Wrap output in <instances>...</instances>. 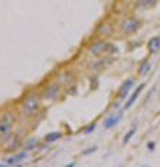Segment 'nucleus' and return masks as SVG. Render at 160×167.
<instances>
[{
  "label": "nucleus",
  "mask_w": 160,
  "mask_h": 167,
  "mask_svg": "<svg viewBox=\"0 0 160 167\" xmlns=\"http://www.w3.org/2000/svg\"><path fill=\"white\" fill-rule=\"evenodd\" d=\"M39 106H40V97L33 93V95H29L22 102V111L26 116H33L39 110Z\"/></svg>",
  "instance_id": "nucleus-1"
},
{
  "label": "nucleus",
  "mask_w": 160,
  "mask_h": 167,
  "mask_svg": "<svg viewBox=\"0 0 160 167\" xmlns=\"http://www.w3.org/2000/svg\"><path fill=\"white\" fill-rule=\"evenodd\" d=\"M28 159V150H21V152H18V153H15L14 156H10V157H7V159H4V163H0V167L3 166H19L21 163L24 160H26Z\"/></svg>",
  "instance_id": "nucleus-2"
},
{
  "label": "nucleus",
  "mask_w": 160,
  "mask_h": 167,
  "mask_svg": "<svg viewBox=\"0 0 160 167\" xmlns=\"http://www.w3.org/2000/svg\"><path fill=\"white\" fill-rule=\"evenodd\" d=\"M139 21L136 18H127L125 21H122L121 24V31L124 33H127V35H132L138 31V28H139Z\"/></svg>",
  "instance_id": "nucleus-3"
},
{
  "label": "nucleus",
  "mask_w": 160,
  "mask_h": 167,
  "mask_svg": "<svg viewBox=\"0 0 160 167\" xmlns=\"http://www.w3.org/2000/svg\"><path fill=\"white\" fill-rule=\"evenodd\" d=\"M109 46L110 45L106 40H96V42H93V43L89 46L88 50H89V53L93 54V56H100L102 53H104V51L107 50Z\"/></svg>",
  "instance_id": "nucleus-4"
},
{
  "label": "nucleus",
  "mask_w": 160,
  "mask_h": 167,
  "mask_svg": "<svg viewBox=\"0 0 160 167\" xmlns=\"http://www.w3.org/2000/svg\"><path fill=\"white\" fill-rule=\"evenodd\" d=\"M14 125V120L13 118H8V116L3 117L0 120V136H7L10 135L11 129H13Z\"/></svg>",
  "instance_id": "nucleus-5"
},
{
  "label": "nucleus",
  "mask_w": 160,
  "mask_h": 167,
  "mask_svg": "<svg viewBox=\"0 0 160 167\" xmlns=\"http://www.w3.org/2000/svg\"><path fill=\"white\" fill-rule=\"evenodd\" d=\"M58 93H60V85L58 84H50L43 92V99L45 100H53V99L57 97Z\"/></svg>",
  "instance_id": "nucleus-6"
},
{
  "label": "nucleus",
  "mask_w": 160,
  "mask_h": 167,
  "mask_svg": "<svg viewBox=\"0 0 160 167\" xmlns=\"http://www.w3.org/2000/svg\"><path fill=\"white\" fill-rule=\"evenodd\" d=\"M143 88H145V84H141V85H138L136 88H135V90L131 93V96L128 97V100L125 102V104H124V109L128 110L132 107V104H134L136 100H138V97H139V95L142 93V90H143Z\"/></svg>",
  "instance_id": "nucleus-7"
},
{
  "label": "nucleus",
  "mask_w": 160,
  "mask_h": 167,
  "mask_svg": "<svg viewBox=\"0 0 160 167\" xmlns=\"http://www.w3.org/2000/svg\"><path fill=\"white\" fill-rule=\"evenodd\" d=\"M134 85H135V81L132 79V78L127 79V81H125V82L120 86V90H118V97H120V99H125V97L129 95L131 89L134 88Z\"/></svg>",
  "instance_id": "nucleus-8"
},
{
  "label": "nucleus",
  "mask_w": 160,
  "mask_h": 167,
  "mask_svg": "<svg viewBox=\"0 0 160 167\" xmlns=\"http://www.w3.org/2000/svg\"><path fill=\"white\" fill-rule=\"evenodd\" d=\"M122 120V113H118V114H114V116H110L107 117L104 122H103V128L104 129H110V128H114L115 125Z\"/></svg>",
  "instance_id": "nucleus-9"
},
{
  "label": "nucleus",
  "mask_w": 160,
  "mask_h": 167,
  "mask_svg": "<svg viewBox=\"0 0 160 167\" xmlns=\"http://www.w3.org/2000/svg\"><path fill=\"white\" fill-rule=\"evenodd\" d=\"M147 50L152 54H154V53H157L160 50V36H153L147 42Z\"/></svg>",
  "instance_id": "nucleus-10"
},
{
  "label": "nucleus",
  "mask_w": 160,
  "mask_h": 167,
  "mask_svg": "<svg viewBox=\"0 0 160 167\" xmlns=\"http://www.w3.org/2000/svg\"><path fill=\"white\" fill-rule=\"evenodd\" d=\"M61 136H63V134L60 132V131H53V132H49V134L45 136V141L47 142V143H51V142H56L58 141V139H61Z\"/></svg>",
  "instance_id": "nucleus-11"
},
{
  "label": "nucleus",
  "mask_w": 160,
  "mask_h": 167,
  "mask_svg": "<svg viewBox=\"0 0 160 167\" xmlns=\"http://www.w3.org/2000/svg\"><path fill=\"white\" fill-rule=\"evenodd\" d=\"M149 71H150V63L147 60H143L138 68V72H139V75H146Z\"/></svg>",
  "instance_id": "nucleus-12"
},
{
  "label": "nucleus",
  "mask_w": 160,
  "mask_h": 167,
  "mask_svg": "<svg viewBox=\"0 0 160 167\" xmlns=\"http://www.w3.org/2000/svg\"><path fill=\"white\" fill-rule=\"evenodd\" d=\"M156 4V0H138L136 1V6L139 8H150Z\"/></svg>",
  "instance_id": "nucleus-13"
},
{
  "label": "nucleus",
  "mask_w": 160,
  "mask_h": 167,
  "mask_svg": "<svg viewBox=\"0 0 160 167\" xmlns=\"http://www.w3.org/2000/svg\"><path fill=\"white\" fill-rule=\"evenodd\" d=\"M135 132H136V124H134V125L131 127V129H129L127 134L124 135V138H122V143H124V145H127L128 142L131 141V138L135 135Z\"/></svg>",
  "instance_id": "nucleus-14"
},
{
  "label": "nucleus",
  "mask_w": 160,
  "mask_h": 167,
  "mask_svg": "<svg viewBox=\"0 0 160 167\" xmlns=\"http://www.w3.org/2000/svg\"><path fill=\"white\" fill-rule=\"evenodd\" d=\"M38 143H39V141L36 139V138H32V139H29V141L25 143V150H33V149H36Z\"/></svg>",
  "instance_id": "nucleus-15"
},
{
  "label": "nucleus",
  "mask_w": 160,
  "mask_h": 167,
  "mask_svg": "<svg viewBox=\"0 0 160 167\" xmlns=\"http://www.w3.org/2000/svg\"><path fill=\"white\" fill-rule=\"evenodd\" d=\"M96 128V122H92L90 125H88L86 128H85V134H90V132H93Z\"/></svg>",
  "instance_id": "nucleus-16"
},
{
  "label": "nucleus",
  "mask_w": 160,
  "mask_h": 167,
  "mask_svg": "<svg viewBox=\"0 0 160 167\" xmlns=\"http://www.w3.org/2000/svg\"><path fill=\"white\" fill-rule=\"evenodd\" d=\"M146 148H147V150H150V152H153V150H154V148H156V143H154V142H153V141L147 142Z\"/></svg>",
  "instance_id": "nucleus-17"
},
{
  "label": "nucleus",
  "mask_w": 160,
  "mask_h": 167,
  "mask_svg": "<svg viewBox=\"0 0 160 167\" xmlns=\"http://www.w3.org/2000/svg\"><path fill=\"white\" fill-rule=\"evenodd\" d=\"M96 150V146H92V148H88V149H85L82 152V154H90V153H93Z\"/></svg>",
  "instance_id": "nucleus-18"
},
{
  "label": "nucleus",
  "mask_w": 160,
  "mask_h": 167,
  "mask_svg": "<svg viewBox=\"0 0 160 167\" xmlns=\"http://www.w3.org/2000/svg\"><path fill=\"white\" fill-rule=\"evenodd\" d=\"M75 166V163H70V164H67V167H74Z\"/></svg>",
  "instance_id": "nucleus-19"
}]
</instances>
